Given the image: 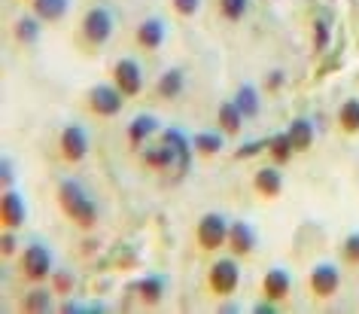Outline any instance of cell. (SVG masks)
<instances>
[{
    "instance_id": "1",
    "label": "cell",
    "mask_w": 359,
    "mask_h": 314,
    "mask_svg": "<svg viewBox=\"0 0 359 314\" xmlns=\"http://www.w3.org/2000/svg\"><path fill=\"white\" fill-rule=\"evenodd\" d=\"M58 204L70 220H76L83 229H92L97 223V208L88 199V192L76 181H61L58 183Z\"/></svg>"
},
{
    "instance_id": "2",
    "label": "cell",
    "mask_w": 359,
    "mask_h": 314,
    "mask_svg": "<svg viewBox=\"0 0 359 314\" xmlns=\"http://www.w3.org/2000/svg\"><path fill=\"white\" fill-rule=\"evenodd\" d=\"M113 28H116V22H113V13L107 10V6H95V10H88L86 19H83V34L92 46H101V43L110 40Z\"/></svg>"
},
{
    "instance_id": "3",
    "label": "cell",
    "mask_w": 359,
    "mask_h": 314,
    "mask_svg": "<svg viewBox=\"0 0 359 314\" xmlns=\"http://www.w3.org/2000/svg\"><path fill=\"white\" fill-rule=\"evenodd\" d=\"M22 272H25V277H31V281L49 277L52 275V250L46 244H40V241L28 244L22 254Z\"/></svg>"
},
{
    "instance_id": "4",
    "label": "cell",
    "mask_w": 359,
    "mask_h": 314,
    "mask_svg": "<svg viewBox=\"0 0 359 314\" xmlns=\"http://www.w3.org/2000/svg\"><path fill=\"white\" fill-rule=\"evenodd\" d=\"M229 241V223L222 214H204L198 220V244L204 250H217Z\"/></svg>"
},
{
    "instance_id": "5",
    "label": "cell",
    "mask_w": 359,
    "mask_h": 314,
    "mask_svg": "<svg viewBox=\"0 0 359 314\" xmlns=\"http://www.w3.org/2000/svg\"><path fill=\"white\" fill-rule=\"evenodd\" d=\"M238 281H241V268L235 259H217L210 268V290L219 293V296H231L238 290Z\"/></svg>"
},
{
    "instance_id": "6",
    "label": "cell",
    "mask_w": 359,
    "mask_h": 314,
    "mask_svg": "<svg viewBox=\"0 0 359 314\" xmlns=\"http://www.w3.org/2000/svg\"><path fill=\"white\" fill-rule=\"evenodd\" d=\"M161 140L168 143L170 150L177 152V165H174V177H183V174H189V168H192V140L186 138L183 131L180 129H174V125H170V129H165V134H161Z\"/></svg>"
},
{
    "instance_id": "7",
    "label": "cell",
    "mask_w": 359,
    "mask_h": 314,
    "mask_svg": "<svg viewBox=\"0 0 359 314\" xmlns=\"http://www.w3.org/2000/svg\"><path fill=\"white\" fill-rule=\"evenodd\" d=\"M113 77H116V89H119L122 95H128V98L140 95V89H143V70H140V65L134 58L116 61Z\"/></svg>"
},
{
    "instance_id": "8",
    "label": "cell",
    "mask_w": 359,
    "mask_h": 314,
    "mask_svg": "<svg viewBox=\"0 0 359 314\" xmlns=\"http://www.w3.org/2000/svg\"><path fill=\"white\" fill-rule=\"evenodd\" d=\"M86 152H88V131L76 122L65 125V131H61V156L67 162H79V159H86Z\"/></svg>"
},
{
    "instance_id": "9",
    "label": "cell",
    "mask_w": 359,
    "mask_h": 314,
    "mask_svg": "<svg viewBox=\"0 0 359 314\" xmlns=\"http://www.w3.org/2000/svg\"><path fill=\"white\" fill-rule=\"evenodd\" d=\"M338 287H341V272H338V266H332V263L313 266V272H311V290L317 293L320 299H329V296H335Z\"/></svg>"
},
{
    "instance_id": "10",
    "label": "cell",
    "mask_w": 359,
    "mask_h": 314,
    "mask_svg": "<svg viewBox=\"0 0 359 314\" xmlns=\"http://www.w3.org/2000/svg\"><path fill=\"white\" fill-rule=\"evenodd\" d=\"M88 104H92V110L97 116H116L122 110V92L113 86H95L92 92H88Z\"/></svg>"
},
{
    "instance_id": "11",
    "label": "cell",
    "mask_w": 359,
    "mask_h": 314,
    "mask_svg": "<svg viewBox=\"0 0 359 314\" xmlns=\"http://www.w3.org/2000/svg\"><path fill=\"white\" fill-rule=\"evenodd\" d=\"M0 217H4L6 229H19L28 220V204H25V195L19 190H6L4 204H0Z\"/></svg>"
},
{
    "instance_id": "12",
    "label": "cell",
    "mask_w": 359,
    "mask_h": 314,
    "mask_svg": "<svg viewBox=\"0 0 359 314\" xmlns=\"http://www.w3.org/2000/svg\"><path fill=\"white\" fill-rule=\"evenodd\" d=\"M292 290V275L286 272V268L280 266H274L271 272L265 275V281H262V293H265V299H271V302H280L286 299Z\"/></svg>"
},
{
    "instance_id": "13",
    "label": "cell",
    "mask_w": 359,
    "mask_h": 314,
    "mask_svg": "<svg viewBox=\"0 0 359 314\" xmlns=\"http://www.w3.org/2000/svg\"><path fill=\"white\" fill-rule=\"evenodd\" d=\"M256 229L250 226L247 220H235V223H229V244L231 250H235L238 256H247L250 250L256 247Z\"/></svg>"
},
{
    "instance_id": "14",
    "label": "cell",
    "mask_w": 359,
    "mask_h": 314,
    "mask_svg": "<svg viewBox=\"0 0 359 314\" xmlns=\"http://www.w3.org/2000/svg\"><path fill=\"white\" fill-rule=\"evenodd\" d=\"M168 37V25L161 22V19H147V22H140V28H137V43L143 49H158L161 43H165Z\"/></svg>"
},
{
    "instance_id": "15",
    "label": "cell",
    "mask_w": 359,
    "mask_h": 314,
    "mask_svg": "<svg viewBox=\"0 0 359 314\" xmlns=\"http://www.w3.org/2000/svg\"><path fill=\"white\" fill-rule=\"evenodd\" d=\"M143 162H147L149 168H158V171H174L177 152L170 150L165 140H161L158 147H147V150H143Z\"/></svg>"
},
{
    "instance_id": "16",
    "label": "cell",
    "mask_w": 359,
    "mask_h": 314,
    "mask_svg": "<svg viewBox=\"0 0 359 314\" xmlns=\"http://www.w3.org/2000/svg\"><path fill=\"white\" fill-rule=\"evenodd\" d=\"M235 104H238V110L244 113V119H256L259 110H262V101H259V92H256L253 83H241L238 86Z\"/></svg>"
},
{
    "instance_id": "17",
    "label": "cell",
    "mask_w": 359,
    "mask_h": 314,
    "mask_svg": "<svg viewBox=\"0 0 359 314\" xmlns=\"http://www.w3.org/2000/svg\"><path fill=\"white\" fill-rule=\"evenodd\" d=\"M158 131V119L152 113H140V116H134V119L128 122V140L134 143V147H140L143 140L149 138V134H156Z\"/></svg>"
},
{
    "instance_id": "18",
    "label": "cell",
    "mask_w": 359,
    "mask_h": 314,
    "mask_svg": "<svg viewBox=\"0 0 359 314\" xmlns=\"http://www.w3.org/2000/svg\"><path fill=\"white\" fill-rule=\"evenodd\" d=\"M165 275H143L137 284H134V290L140 293V299L143 302H149V305H156L161 296H165Z\"/></svg>"
},
{
    "instance_id": "19",
    "label": "cell",
    "mask_w": 359,
    "mask_h": 314,
    "mask_svg": "<svg viewBox=\"0 0 359 314\" xmlns=\"http://www.w3.org/2000/svg\"><path fill=\"white\" fill-rule=\"evenodd\" d=\"M74 0H34V15L40 22H58L65 19Z\"/></svg>"
},
{
    "instance_id": "20",
    "label": "cell",
    "mask_w": 359,
    "mask_h": 314,
    "mask_svg": "<svg viewBox=\"0 0 359 314\" xmlns=\"http://www.w3.org/2000/svg\"><path fill=\"white\" fill-rule=\"evenodd\" d=\"M253 183H256V190L262 195L274 199V195H280V190H283V174L277 171V168H259Z\"/></svg>"
},
{
    "instance_id": "21",
    "label": "cell",
    "mask_w": 359,
    "mask_h": 314,
    "mask_svg": "<svg viewBox=\"0 0 359 314\" xmlns=\"http://www.w3.org/2000/svg\"><path fill=\"white\" fill-rule=\"evenodd\" d=\"M286 134H290L295 152L311 150V143H313V122L304 119V116H299V119H292V125H290V131H286Z\"/></svg>"
},
{
    "instance_id": "22",
    "label": "cell",
    "mask_w": 359,
    "mask_h": 314,
    "mask_svg": "<svg viewBox=\"0 0 359 314\" xmlns=\"http://www.w3.org/2000/svg\"><path fill=\"white\" fill-rule=\"evenodd\" d=\"M219 125H222V131L226 134H238L241 129H244V113L238 110V104L235 101H226V104H219Z\"/></svg>"
},
{
    "instance_id": "23",
    "label": "cell",
    "mask_w": 359,
    "mask_h": 314,
    "mask_svg": "<svg viewBox=\"0 0 359 314\" xmlns=\"http://www.w3.org/2000/svg\"><path fill=\"white\" fill-rule=\"evenodd\" d=\"M192 147L201 152V156H217L226 147V140H222V134H213V131H198L192 138Z\"/></svg>"
},
{
    "instance_id": "24",
    "label": "cell",
    "mask_w": 359,
    "mask_h": 314,
    "mask_svg": "<svg viewBox=\"0 0 359 314\" xmlns=\"http://www.w3.org/2000/svg\"><path fill=\"white\" fill-rule=\"evenodd\" d=\"M183 86H186V77H183V70H180V67L165 70L161 79H158V92L165 98H177L180 92H183Z\"/></svg>"
},
{
    "instance_id": "25",
    "label": "cell",
    "mask_w": 359,
    "mask_h": 314,
    "mask_svg": "<svg viewBox=\"0 0 359 314\" xmlns=\"http://www.w3.org/2000/svg\"><path fill=\"white\" fill-rule=\"evenodd\" d=\"M43 34V25L37 15H22L19 22H15V37H19V43H37Z\"/></svg>"
},
{
    "instance_id": "26",
    "label": "cell",
    "mask_w": 359,
    "mask_h": 314,
    "mask_svg": "<svg viewBox=\"0 0 359 314\" xmlns=\"http://www.w3.org/2000/svg\"><path fill=\"white\" fill-rule=\"evenodd\" d=\"M268 152H271V159L277 165H286L292 159V152H295V147H292V140H290V134H274L271 138V143H268Z\"/></svg>"
},
{
    "instance_id": "27",
    "label": "cell",
    "mask_w": 359,
    "mask_h": 314,
    "mask_svg": "<svg viewBox=\"0 0 359 314\" xmlns=\"http://www.w3.org/2000/svg\"><path fill=\"white\" fill-rule=\"evenodd\" d=\"M338 122H341V129H344L347 134H356L359 131V98H350V101L341 104Z\"/></svg>"
},
{
    "instance_id": "28",
    "label": "cell",
    "mask_w": 359,
    "mask_h": 314,
    "mask_svg": "<svg viewBox=\"0 0 359 314\" xmlns=\"http://www.w3.org/2000/svg\"><path fill=\"white\" fill-rule=\"evenodd\" d=\"M219 13L229 22H241L250 13V0H219Z\"/></svg>"
},
{
    "instance_id": "29",
    "label": "cell",
    "mask_w": 359,
    "mask_h": 314,
    "mask_svg": "<svg viewBox=\"0 0 359 314\" xmlns=\"http://www.w3.org/2000/svg\"><path fill=\"white\" fill-rule=\"evenodd\" d=\"M25 308L34 311V314L49 311V308H52V296H49V290H31L28 296H25Z\"/></svg>"
},
{
    "instance_id": "30",
    "label": "cell",
    "mask_w": 359,
    "mask_h": 314,
    "mask_svg": "<svg viewBox=\"0 0 359 314\" xmlns=\"http://www.w3.org/2000/svg\"><path fill=\"white\" fill-rule=\"evenodd\" d=\"M268 143H271V138H262V140H250V143H244L235 156L238 159H253L256 152H262V150H268Z\"/></svg>"
},
{
    "instance_id": "31",
    "label": "cell",
    "mask_w": 359,
    "mask_h": 314,
    "mask_svg": "<svg viewBox=\"0 0 359 314\" xmlns=\"http://www.w3.org/2000/svg\"><path fill=\"white\" fill-rule=\"evenodd\" d=\"M344 256H347V263L359 266V232H350V235H347V241H344Z\"/></svg>"
},
{
    "instance_id": "32",
    "label": "cell",
    "mask_w": 359,
    "mask_h": 314,
    "mask_svg": "<svg viewBox=\"0 0 359 314\" xmlns=\"http://www.w3.org/2000/svg\"><path fill=\"white\" fill-rule=\"evenodd\" d=\"M170 4H174V10H177L180 15H186V19L201 10V0H170Z\"/></svg>"
},
{
    "instance_id": "33",
    "label": "cell",
    "mask_w": 359,
    "mask_h": 314,
    "mask_svg": "<svg viewBox=\"0 0 359 314\" xmlns=\"http://www.w3.org/2000/svg\"><path fill=\"white\" fill-rule=\"evenodd\" d=\"M76 287V277L70 275V272H58L55 275V290H61V293H70Z\"/></svg>"
},
{
    "instance_id": "34",
    "label": "cell",
    "mask_w": 359,
    "mask_h": 314,
    "mask_svg": "<svg viewBox=\"0 0 359 314\" xmlns=\"http://www.w3.org/2000/svg\"><path fill=\"white\" fill-rule=\"evenodd\" d=\"M0 181H4L6 186L15 181V165H13V159H10V156H4V162H0Z\"/></svg>"
},
{
    "instance_id": "35",
    "label": "cell",
    "mask_w": 359,
    "mask_h": 314,
    "mask_svg": "<svg viewBox=\"0 0 359 314\" xmlns=\"http://www.w3.org/2000/svg\"><path fill=\"white\" fill-rule=\"evenodd\" d=\"M313 28H317V49L323 52V49L329 46V22H326V19H320L317 25H313Z\"/></svg>"
},
{
    "instance_id": "36",
    "label": "cell",
    "mask_w": 359,
    "mask_h": 314,
    "mask_svg": "<svg viewBox=\"0 0 359 314\" xmlns=\"http://www.w3.org/2000/svg\"><path fill=\"white\" fill-rule=\"evenodd\" d=\"M283 70H271V77H268V89H280L283 86Z\"/></svg>"
},
{
    "instance_id": "37",
    "label": "cell",
    "mask_w": 359,
    "mask_h": 314,
    "mask_svg": "<svg viewBox=\"0 0 359 314\" xmlns=\"http://www.w3.org/2000/svg\"><path fill=\"white\" fill-rule=\"evenodd\" d=\"M4 254H15V235L13 232H6L4 235Z\"/></svg>"
},
{
    "instance_id": "38",
    "label": "cell",
    "mask_w": 359,
    "mask_h": 314,
    "mask_svg": "<svg viewBox=\"0 0 359 314\" xmlns=\"http://www.w3.org/2000/svg\"><path fill=\"white\" fill-rule=\"evenodd\" d=\"M253 311H256V314H274V305H271V299H268V302H259Z\"/></svg>"
}]
</instances>
